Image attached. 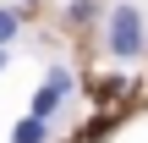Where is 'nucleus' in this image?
Segmentation results:
<instances>
[{
  "instance_id": "obj_1",
  "label": "nucleus",
  "mask_w": 148,
  "mask_h": 143,
  "mask_svg": "<svg viewBox=\"0 0 148 143\" xmlns=\"http://www.w3.org/2000/svg\"><path fill=\"white\" fill-rule=\"evenodd\" d=\"M104 33H110V55L115 61H137L143 55V11L137 6H110Z\"/></svg>"
},
{
  "instance_id": "obj_2",
  "label": "nucleus",
  "mask_w": 148,
  "mask_h": 143,
  "mask_svg": "<svg viewBox=\"0 0 148 143\" xmlns=\"http://www.w3.org/2000/svg\"><path fill=\"white\" fill-rule=\"evenodd\" d=\"M66 94H71V72H66V66H49V77H44V88L33 94V110H27V116L49 121V116L66 105Z\"/></svg>"
},
{
  "instance_id": "obj_3",
  "label": "nucleus",
  "mask_w": 148,
  "mask_h": 143,
  "mask_svg": "<svg viewBox=\"0 0 148 143\" xmlns=\"http://www.w3.org/2000/svg\"><path fill=\"white\" fill-rule=\"evenodd\" d=\"M11 143H49V121H38V116H22V121L11 127Z\"/></svg>"
},
{
  "instance_id": "obj_4",
  "label": "nucleus",
  "mask_w": 148,
  "mask_h": 143,
  "mask_svg": "<svg viewBox=\"0 0 148 143\" xmlns=\"http://www.w3.org/2000/svg\"><path fill=\"white\" fill-rule=\"evenodd\" d=\"M16 33H22V11L16 6H0V44H11Z\"/></svg>"
},
{
  "instance_id": "obj_5",
  "label": "nucleus",
  "mask_w": 148,
  "mask_h": 143,
  "mask_svg": "<svg viewBox=\"0 0 148 143\" xmlns=\"http://www.w3.org/2000/svg\"><path fill=\"white\" fill-rule=\"evenodd\" d=\"M71 22H93V0H71Z\"/></svg>"
},
{
  "instance_id": "obj_6",
  "label": "nucleus",
  "mask_w": 148,
  "mask_h": 143,
  "mask_svg": "<svg viewBox=\"0 0 148 143\" xmlns=\"http://www.w3.org/2000/svg\"><path fill=\"white\" fill-rule=\"evenodd\" d=\"M5 61H11V55H5V44H0V72H5Z\"/></svg>"
},
{
  "instance_id": "obj_7",
  "label": "nucleus",
  "mask_w": 148,
  "mask_h": 143,
  "mask_svg": "<svg viewBox=\"0 0 148 143\" xmlns=\"http://www.w3.org/2000/svg\"><path fill=\"white\" fill-rule=\"evenodd\" d=\"M22 6H38V0H22Z\"/></svg>"
}]
</instances>
